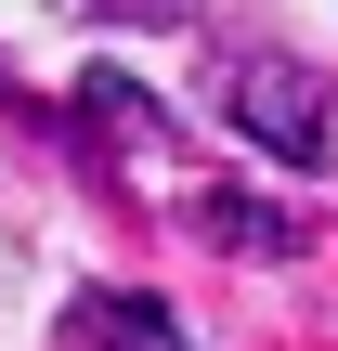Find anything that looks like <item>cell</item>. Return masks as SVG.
I'll use <instances>...</instances> for the list:
<instances>
[{
  "label": "cell",
  "mask_w": 338,
  "mask_h": 351,
  "mask_svg": "<svg viewBox=\"0 0 338 351\" xmlns=\"http://www.w3.org/2000/svg\"><path fill=\"white\" fill-rule=\"evenodd\" d=\"M78 130H91V156H104L130 195H143V182H156L169 208H195V195H208V182L169 156V104H156V91H130L117 65H91V78H78Z\"/></svg>",
  "instance_id": "obj_2"
},
{
  "label": "cell",
  "mask_w": 338,
  "mask_h": 351,
  "mask_svg": "<svg viewBox=\"0 0 338 351\" xmlns=\"http://www.w3.org/2000/svg\"><path fill=\"white\" fill-rule=\"evenodd\" d=\"M221 130H234V143H261V156H287V169H326V156H338L326 78H313V65H287V52H234V65H221Z\"/></svg>",
  "instance_id": "obj_1"
},
{
  "label": "cell",
  "mask_w": 338,
  "mask_h": 351,
  "mask_svg": "<svg viewBox=\"0 0 338 351\" xmlns=\"http://www.w3.org/2000/svg\"><path fill=\"white\" fill-rule=\"evenodd\" d=\"M78 339L91 351H182V326H169V300H143V287H91V300H78Z\"/></svg>",
  "instance_id": "obj_3"
},
{
  "label": "cell",
  "mask_w": 338,
  "mask_h": 351,
  "mask_svg": "<svg viewBox=\"0 0 338 351\" xmlns=\"http://www.w3.org/2000/svg\"><path fill=\"white\" fill-rule=\"evenodd\" d=\"M78 26H182V0H65Z\"/></svg>",
  "instance_id": "obj_4"
}]
</instances>
